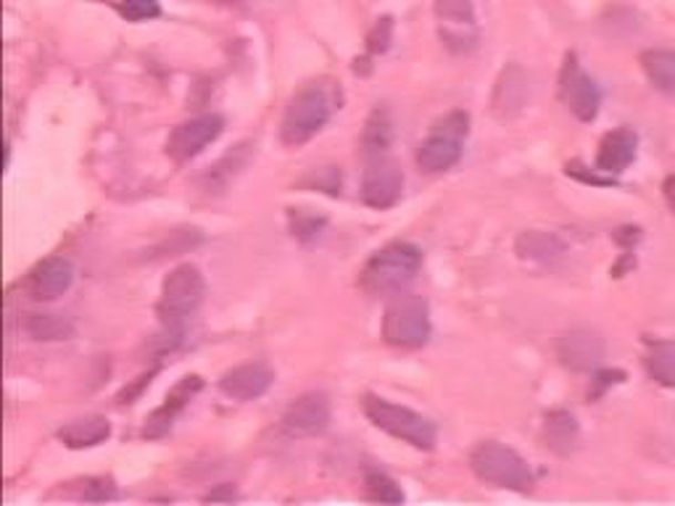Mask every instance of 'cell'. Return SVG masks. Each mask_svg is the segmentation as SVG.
Wrapping results in <instances>:
<instances>
[{
    "label": "cell",
    "mask_w": 675,
    "mask_h": 506,
    "mask_svg": "<svg viewBox=\"0 0 675 506\" xmlns=\"http://www.w3.org/2000/svg\"><path fill=\"white\" fill-rule=\"evenodd\" d=\"M338 109V90L327 82H309L290 99L285 109L280 137L285 145L298 148V145L309 143L319 130L325 127L333 111Z\"/></svg>",
    "instance_id": "1"
},
{
    "label": "cell",
    "mask_w": 675,
    "mask_h": 506,
    "mask_svg": "<svg viewBox=\"0 0 675 506\" xmlns=\"http://www.w3.org/2000/svg\"><path fill=\"white\" fill-rule=\"evenodd\" d=\"M422 267V251L412 242H388L361 269V288L370 296H393L415 280Z\"/></svg>",
    "instance_id": "2"
},
{
    "label": "cell",
    "mask_w": 675,
    "mask_h": 506,
    "mask_svg": "<svg viewBox=\"0 0 675 506\" xmlns=\"http://www.w3.org/2000/svg\"><path fill=\"white\" fill-rule=\"evenodd\" d=\"M470 469L475 473L480 483L493 485V488L518 490V494H528L533 490L535 477L528 462L514 448L504 446L497 441L478 443L470 452Z\"/></svg>",
    "instance_id": "3"
},
{
    "label": "cell",
    "mask_w": 675,
    "mask_h": 506,
    "mask_svg": "<svg viewBox=\"0 0 675 506\" xmlns=\"http://www.w3.org/2000/svg\"><path fill=\"white\" fill-rule=\"evenodd\" d=\"M361 409H365L367 420L382 433L393 435V438L409 443L420 452H433L436 448V425L422 414H417L415 409L393 404V401L372 396V393L361 401Z\"/></svg>",
    "instance_id": "4"
},
{
    "label": "cell",
    "mask_w": 675,
    "mask_h": 506,
    "mask_svg": "<svg viewBox=\"0 0 675 506\" xmlns=\"http://www.w3.org/2000/svg\"><path fill=\"white\" fill-rule=\"evenodd\" d=\"M206 280L198 267L180 265L164 277L162 298H158V320L170 332H183L187 317H193L204 303Z\"/></svg>",
    "instance_id": "5"
},
{
    "label": "cell",
    "mask_w": 675,
    "mask_h": 506,
    "mask_svg": "<svg viewBox=\"0 0 675 506\" xmlns=\"http://www.w3.org/2000/svg\"><path fill=\"white\" fill-rule=\"evenodd\" d=\"M382 338L396 349H420L430 341V309L428 301L417 293L391 296L382 314Z\"/></svg>",
    "instance_id": "6"
},
{
    "label": "cell",
    "mask_w": 675,
    "mask_h": 506,
    "mask_svg": "<svg viewBox=\"0 0 675 506\" xmlns=\"http://www.w3.org/2000/svg\"><path fill=\"white\" fill-rule=\"evenodd\" d=\"M470 133V116L464 111H454L447 120L436 124L428 141L420 143L417 148V164L428 175H438V172H449L451 166L459 164L462 158L464 137Z\"/></svg>",
    "instance_id": "7"
},
{
    "label": "cell",
    "mask_w": 675,
    "mask_h": 506,
    "mask_svg": "<svg viewBox=\"0 0 675 506\" xmlns=\"http://www.w3.org/2000/svg\"><path fill=\"white\" fill-rule=\"evenodd\" d=\"M560 101L565 103L570 114L581 122H594L602 106V93L600 85L583 72V66L577 64V55L567 53L565 64L560 72Z\"/></svg>",
    "instance_id": "8"
},
{
    "label": "cell",
    "mask_w": 675,
    "mask_h": 506,
    "mask_svg": "<svg viewBox=\"0 0 675 506\" xmlns=\"http://www.w3.org/2000/svg\"><path fill=\"white\" fill-rule=\"evenodd\" d=\"M222 133H225V120L219 114L196 116V120L183 122L180 127H175V133L170 135V143H166V154L180 164L191 162V158L204 154L206 145H212Z\"/></svg>",
    "instance_id": "9"
},
{
    "label": "cell",
    "mask_w": 675,
    "mask_h": 506,
    "mask_svg": "<svg viewBox=\"0 0 675 506\" xmlns=\"http://www.w3.org/2000/svg\"><path fill=\"white\" fill-rule=\"evenodd\" d=\"M403 175L399 164L391 162L388 156H375L367 164L365 177H361V200L370 209H391L396 200L401 198Z\"/></svg>",
    "instance_id": "10"
},
{
    "label": "cell",
    "mask_w": 675,
    "mask_h": 506,
    "mask_svg": "<svg viewBox=\"0 0 675 506\" xmlns=\"http://www.w3.org/2000/svg\"><path fill=\"white\" fill-rule=\"evenodd\" d=\"M556 357L573 372H596L604 362V341L594 330H570L556 341Z\"/></svg>",
    "instance_id": "11"
},
{
    "label": "cell",
    "mask_w": 675,
    "mask_h": 506,
    "mask_svg": "<svg viewBox=\"0 0 675 506\" xmlns=\"http://www.w3.org/2000/svg\"><path fill=\"white\" fill-rule=\"evenodd\" d=\"M330 425V401L325 393H306L288 406L283 417V430L290 438H311Z\"/></svg>",
    "instance_id": "12"
},
{
    "label": "cell",
    "mask_w": 675,
    "mask_h": 506,
    "mask_svg": "<svg viewBox=\"0 0 675 506\" xmlns=\"http://www.w3.org/2000/svg\"><path fill=\"white\" fill-rule=\"evenodd\" d=\"M74 282V267L64 256H51V259L40 261L27 277V290L34 301H55L64 296Z\"/></svg>",
    "instance_id": "13"
},
{
    "label": "cell",
    "mask_w": 675,
    "mask_h": 506,
    "mask_svg": "<svg viewBox=\"0 0 675 506\" xmlns=\"http://www.w3.org/2000/svg\"><path fill=\"white\" fill-rule=\"evenodd\" d=\"M275 383V372L267 364H241L235 370L222 374L219 391L233 401H254L262 399Z\"/></svg>",
    "instance_id": "14"
},
{
    "label": "cell",
    "mask_w": 675,
    "mask_h": 506,
    "mask_svg": "<svg viewBox=\"0 0 675 506\" xmlns=\"http://www.w3.org/2000/svg\"><path fill=\"white\" fill-rule=\"evenodd\" d=\"M204 388V380L198 378V374H187V378L180 380V383L172 388V393L166 396V404L158 406L156 412L151 414V420L145 422L143 435L145 438H162L164 433H170L172 425H175L177 414L183 412L187 406V401H191L196 393Z\"/></svg>",
    "instance_id": "15"
},
{
    "label": "cell",
    "mask_w": 675,
    "mask_h": 506,
    "mask_svg": "<svg viewBox=\"0 0 675 506\" xmlns=\"http://www.w3.org/2000/svg\"><path fill=\"white\" fill-rule=\"evenodd\" d=\"M638 137L628 127H617L602 137L600 151H596V169L602 175H623L628 166L636 162Z\"/></svg>",
    "instance_id": "16"
},
{
    "label": "cell",
    "mask_w": 675,
    "mask_h": 506,
    "mask_svg": "<svg viewBox=\"0 0 675 506\" xmlns=\"http://www.w3.org/2000/svg\"><path fill=\"white\" fill-rule=\"evenodd\" d=\"M525 99L528 80L523 69H504V74H501V80L497 82V93H493V114L501 116V120H510V116H514L525 106Z\"/></svg>",
    "instance_id": "17"
},
{
    "label": "cell",
    "mask_w": 675,
    "mask_h": 506,
    "mask_svg": "<svg viewBox=\"0 0 675 506\" xmlns=\"http://www.w3.org/2000/svg\"><path fill=\"white\" fill-rule=\"evenodd\" d=\"M514 251L523 261H539V265H552V261L565 256V242L556 238L554 233L544 230H528L520 233Z\"/></svg>",
    "instance_id": "18"
},
{
    "label": "cell",
    "mask_w": 675,
    "mask_h": 506,
    "mask_svg": "<svg viewBox=\"0 0 675 506\" xmlns=\"http://www.w3.org/2000/svg\"><path fill=\"white\" fill-rule=\"evenodd\" d=\"M111 435V422L106 417L74 420L59 430V441L69 448H93Z\"/></svg>",
    "instance_id": "19"
},
{
    "label": "cell",
    "mask_w": 675,
    "mask_h": 506,
    "mask_svg": "<svg viewBox=\"0 0 675 506\" xmlns=\"http://www.w3.org/2000/svg\"><path fill=\"white\" fill-rule=\"evenodd\" d=\"M436 17L447 24L441 38H449L451 32L459 30L464 48L475 45V38L464 34V30H475V11H472L470 0H436Z\"/></svg>",
    "instance_id": "20"
},
{
    "label": "cell",
    "mask_w": 675,
    "mask_h": 506,
    "mask_svg": "<svg viewBox=\"0 0 675 506\" xmlns=\"http://www.w3.org/2000/svg\"><path fill=\"white\" fill-rule=\"evenodd\" d=\"M544 441L554 454H573L577 448V422L573 414L562 412V409L549 412L544 422Z\"/></svg>",
    "instance_id": "21"
},
{
    "label": "cell",
    "mask_w": 675,
    "mask_h": 506,
    "mask_svg": "<svg viewBox=\"0 0 675 506\" xmlns=\"http://www.w3.org/2000/svg\"><path fill=\"white\" fill-rule=\"evenodd\" d=\"M642 69L654 87L675 93V51L657 48V51L642 53Z\"/></svg>",
    "instance_id": "22"
},
{
    "label": "cell",
    "mask_w": 675,
    "mask_h": 506,
    "mask_svg": "<svg viewBox=\"0 0 675 506\" xmlns=\"http://www.w3.org/2000/svg\"><path fill=\"white\" fill-rule=\"evenodd\" d=\"M644 366L654 383L673 388L675 391V343H671V341L652 343L650 351H646V357H644Z\"/></svg>",
    "instance_id": "23"
},
{
    "label": "cell",
    "mask_w": 675,
    "mask_h": 506,
    "mask_svg": "<svg viewBox=\"0 0 675 506\" xmlns=\"http://www.w3.org/2000/svg\"><path fill=\"white\" fill-rule=\"evenodd\" d=\"M393 127H391V116H388L386 109H378L375 114L367 120L365 135H361V145H365V154L375 156H386L388 145H391Z\"/></svg>",
    "instance_id": "24"
},
{
    "label": "cell",
    "mask_w": 675,
    "mask_h": 506,
    "mask_svg": "<svg viewBox=\"0 0 675 506\" xmlns=\"http://www.w3.org/2000/svg\"><path fill=\"white\" fill-rule=\"evenodd\" d=\"M22 328L32 341H67L74 332L72 324L55 314H27Z\"/></svg>",
    "instance_id": "25"
},
{
    "label": "cell",
    "mask_w": 675,
    "mask_h": 506,
    "mask_svg": "<svg viewBox=\"0 0 675 506\" xmlns=\"http://www.w3.org/2000/svg\"><path fill=\"white\" fill-rule=\"evenodd\" d=\"M365 490H367V498H370V502H380V504H401L403 502V490L391 481V477L378 473V469H370V473L365 475Z\"/></svg>",
    "instance_id": "26"
},
{
    "label": "cell",
    "mask_w": 675,
    "mask_h": 506,
    "mask_svg": "<svg viewBox=\"0 0 675 506\" xmlns=\"http://www.w3.org/2000/svg\"><path fill=\"white\" fill-rule=\"evenodd\" d=\"M120 11L127 22H151L162 13L158 0H120Z\"/></svg>",
    "instance_id": "27"
},
{
    "label": "cell",
    "mask_w": 675,
    "mask_h": 506,
    "mask_svg": "<svg viewBox=\"0 0 675 506\" xmlns=\"http://www.w3.org/2000/svg\"><path fill=\"white\" fill-rule=\"evenodd\" d=\"M82 498L85 502H111L116 498V488L111 477H90L82 483Z\"/></svg>",
    "instance_id": "28"
},
{
    "label": "cell",
    "mask_w": 675,
    "mask_h": 506,
    "mask_svg": "<svg viewBox=\"0 0 675 506\" xmlns=\"http://www.w3.org/2000/svg\"><path fill=\"white\" fill-rule=\"evenodd\" d=\"M323 227H325V219L306 217L304 211H290V230H294L296 238H301V240L317 238Z\"/></svg>",
    "instance_id": "29"
},
{
    "label": "cell",
    "mask_w": 675,
    "mask_h": 506,
    "mask_svg": "<svg viewBox=\"0 0 675 506\" xmlns=\"http://www.w3.org/2000/svg\"><path fill=\"white\" fill-rule=\"evenodd\" d=\"M391 32L393 24L391 19H378V24L372 27V32L367 34V48H370V53H386L388 45H391Z\"/></svg>",
    "instance_id": "30"
},
{
    "label": "cell",
    "mask_w": 675,
    "mask_h": 506,
    "mask_svg": "<svg viewBox=\"0 0 675 506\" xmlns=\"http://www.w3.org/2000/svg\"><path fill=\"white\" fill-rule=\"evenodd\" d=\"M233 498H238V496H235L233 485H222L219 490H212V494H208L204 502H233Z\"/></svg>",
    "instance_id": "31"
},
{
    "label": "cell",
    "mask_w": 675,
    "mask_h": 506,
    "mask_svg": "<svg viewBox=\"0 0 675 506\" xmlns=\"http://www.w3.org/2000/svg\"><path fill=\"white\" fill-rule=\"evenodd\" d=\"M663 190H665V198H667V204H671V209L675 211V175L665 179Z\"/></svg>",
    "instance_id": "32"
},
{
    "label": "cell",
    "mask_w": 675,
    "mask_h": 506,
    "mask_svg": "<svg viewBox=\"0 0 675 506\" xmlns=\"http://www.w3.org/2000/svg\"><path fill=\"white\" fill-rule=\"evenodd\" d=\"M219 3H227V6H238V3H243V0H219Z\"/></svg>",
    "instance_id": "33"
}]
</instances>
